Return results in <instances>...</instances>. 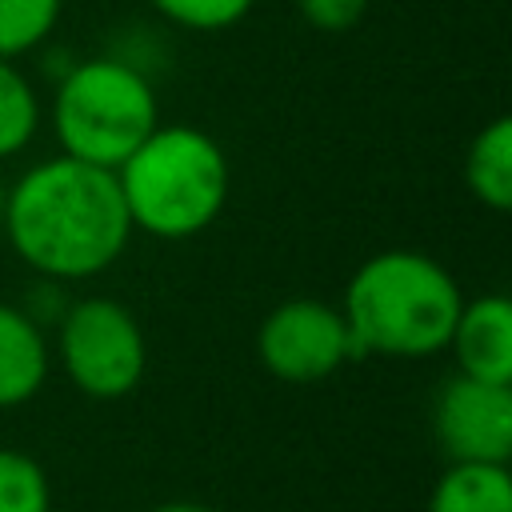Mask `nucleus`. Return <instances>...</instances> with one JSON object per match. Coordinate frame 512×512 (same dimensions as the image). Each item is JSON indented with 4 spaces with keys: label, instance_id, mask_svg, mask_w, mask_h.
<instances>
[{
    "label": "nucleus",
    "instance_id": "obj_17",
    "mask_svg": "<svg viewBox=\"0 0 512 512\" xmlns=\"http://www.w3.org/2000/svg\"><path fill=\"white\" fill-rule=\"evenodd\" d=\"M152 512H216V508L196 504V500H168V504H156Z\"/></svg>",
    "mask_w": 512,
    "mask_h": 512
},
{
    "label": "nucleus",
    "instance_id": "obj_12",
    "mask_svg": "<svg viewBox=\"0 0 512 512\" xmlns=\"http://www.w3.org/2000/svg\"><path fill=\"white\" fill-rule=\"evenodd\" d=\"M40 128V96L16 60H0V160L20 156Z\"/></svg>",
    "mask_w": 512,
    "mask_h": 512
},
{
    "label": "nucleus",
    "instance_id": "obj_4",
    "mask_svg": "<svg viewBox=\"0 0 512 512\" xmlns=\"http://www.w3.org/2000/svg\"><path fill=\"white\" fill-rule=\"evenodd\" d=\"M48 116L64 156L116 172L160 124V100L132 60L92 56L64 68Z\"/></svg>",
    "mask_w": 512,
    "mask_h": 512
},
{
    "label": "nucleus",
    "instance_id": "obj_18",
    "mask_svg": "<svg viewBox=\"0 0 512 512\" xmlns=\"http://www.w3.org/2000/svg\"><path fill=\"white\" fill-rule=\"evenodd\" d=\"M4 196H8V184L0 180V220H4Z\"/></svg>",
    "mask_w": 512,
    "mask_h": 512
},
{
    "label": "nucleus",
    "instance_id": "obj_1",
    "mask_svg": "<svg viewBox=\"0 0 512 512\" xmlns=\"http://www.w3.org/2000/svg\"><path fill=\"white\" fill-rule=\"evenodd\" d=\"M0 228L16 260L48 284H80L108 272L132 240L116 172L64 152L8 184Z\"/></svg>",
    "mask_w": 512,
    "mask_h": 512
},
{
    "label": "nucleus",
    "instance_id": "obj_2",
    "mask_svg": "<svg viewBox=\"0 0 512 512\" xmlns=\"http://www.w3.org/2000/svg\"><path fill=\"white\" fill-rule=\"evenodd\" d=\"M460 304L464 292L440 260L416 248H388L352 272L340 316L352 356L424 360L448 348Z\"/></svg>",
    "mask_w": 512,
    "mask_h": 512
},
{
    "label": "nucleus",
    "instance_id": "obj_16",
    "mask_svg": "<svg viewBox=\"0 0 512 512\" xmlns=\"http://www.w3.org/2000/svg\"><path fill=\"white\" fill-rule=\"evenodd\" d=\"M296 8L316 32H348L364 20L368 0H296Z\"/></svg>",
    "mask_w": 512,
    "mask_h": 512
},
{
    "label": "nucleus",
    "instance_id": "obj_6",
    "mask_svg": "<svg viewBox=\"0 0 512 512\" xmlns=\"http://www.w3.org/2000/svg\"><path fill=\"white\" fill-rule=\"evenodd\" d=\"M256 356L284 384L328 380L352 356L348 324L340 308L324 300H308V296L284 300L260 320Z\"/></svg>",
    "mask_w": 512,
    "mask_h": 512
},
{
    "label": "nucleus",
    "instance_id": "obj_5",
    "mask_svg": "<svg viewBox=\"0 0 512 512\" xmlns=\"http://www.w3.org/2000/svg\"><path fill=\"white\" fill-rule=\"evenodd\" d=\"M60 364L68 380L92 400L128 396L144 368L148 344L136 316L112 296H84L60 312Z\"/></svg>",
    "mask_w": 512,
    "mask_h": 512
},
{
    "label": "nucleus",
    "instance_id": "obj_10",
    "mask_svg": "<svg viewBox=\"0 0 512 512\" xmlns=\"http://www.w3.org/2000/svg\"><path fill=\"white\" fill-rule=\"evenodd\" d=\"M464 184L484 208L492 212L512 208V120L508 116L488 120L472 136L464 152Z\"/></svg>",
    "mask_w": 512,
    "mask_h": 512
},
{
    "label": "nucleus",
    "instance_id": "obj_3",
    "mask_svg": "<svg viewBox=\"0 0 512 512\" xmlns=\"http://www.w3.org/2000/svg\"><path fill=\"white\" fill-rule=\"evenodd\" d=\"M132 232L192 240L228 204V156L216 136L192 124H156L116 168Z\"/></svg>",
    "mask_w": 512,
    "mask_h": 512
},
{
    "label": "nucleus",
    "instance_id": "obj_15",
    "mask_svg": "<svg viewBox=\"0 0 512 512\" xmlns=\"http://www.w3.org/2000/svg\"><path fill=\"white\" fill-rule=\"evenodd\" d=\"M168 24L188 28V32H224L236 28L256 0H148Z\"/></svg>",
    "mask_w": 512,
    "mask_h": 512
},
{
    "label": "nucleus",
    "instance_id": "obj_7",
    "mask_svg": "<svg viewBox=\"0 0 512 512\" xmlns=\"http://www.w3.org/2000/svg\"><path fill=\"white\" fill-rule=\"evenodd\" d=\"M432 432L452 464H508L512 384H488L456 372L436 392Z\"/></svg>",
    "mask_w": 512,
    "mask_h": 512
},
{
    "label": "nucleus",
    "instance_id": "obj_11",
    "mask_svg": "<svg viewBox=\"0 0 512 512\" xmlns=\"http://www.w3.org/2000/svg\"><path fill=\"white\" fill-rule=\"evenodd\" d=\"M428 512H512V476L504 464H452L440 472Z\"/></svg>",
    "mask_w": 512,
    "mask_h": 512
},
{
    "label": "nucleus",
    "instance_id": "obj_13",
    "mask_svg": "<svg viewBox=\"0 0 512 512\" xmlns=\"http://www.w3.org/2000/svg\"><path fill=\"white\" fill-rule=\"evenodd\" d=\"M64 0H0V60L36 52L60 24Z\"/></svg>",
    "mask_w": 512,
    "mask_h": 512
},
{
    "label": "nucleus",
    "instance_id": "obj_8",
    "mask_svg": "<svg viewBox=\"0 0 512 512\" xmlns=\"http://www.w3.org/2000/svg\"><path fill=\"white\" fill-rule=\"evenodd\" d=\"M448 348L460 364V376L512 384V304L500 292L460 304Z\"/></svg>",
    "mask_w": 512,
    "mask_h": 512
},
{
    "label": "nucleus",
    "instance_id": "obj_9",
    "mask_svg": "<svg viewBox=\"0 0 512 512\" xmlns=\"http://www.w3.org/2000/svg\"><path fill=\"white\" fill-rule=\"evenodd\" d=\"M48 380V340L28 308L0 304V408L28 404Z\"/></svg>",
    "mask_w": 512,
    "mask_h": 512
},
{
    "label": "nucleus",
    "instance_id": "obj_14",
    "mask_svg": "<svg viewBox=\"0 0 512 512\" xmlns=\"http://www.w3.org/2000/svg\"><path fill=\"white\" fill-rule=\"evenodd\" d=\"M0 512H52L44 468L16 448H0Z\"/></svg>",
    "mask_w": 512,
    "mask_h": 512
}]
</instances>
